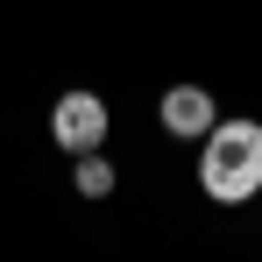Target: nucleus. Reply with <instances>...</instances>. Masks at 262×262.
<instances>
[{
    "label": "nucleus",
    "mask_w": 262,
    "mask_h": 262,
    "mask_svg": "<svg viewBox=\"0 0 262 262\" xmlns=\"http://www.w3.org/2000/svg\"><path fill=\"white\" fill-rule=\"evenodd\" d=\"M156 114H163V128H170V135H184V142H191V135L213 128V92H206V85H170Z\"/></svg>",
    "instance_id": "nucleus-3"
},
{
    "label": "nucleus",
    "mask_w": 262,
    "mask_h": 262,
    "mask_svg": "<svg viewBox=\"0 0 262 262\" xmlns=\"http://www.w3.org/2000/svg\"><path fill=\"white\" fill-rule=\"evenodd\" d=\"M199 184L213 206H241L262 191V121H213L206 128V156H199Z\"/></svg>",
    "instance_id": "nucleus-1"
},
{
    "label": "nucleus",
    "mask_w": 262,
    "mask_h": 262,
    "mask_svg": "<svg viewBox=\"0 0 262 262\" xmlns=\"http://www.w3.org/2000/svg\"><path fill=\"white\" fill-rule=\"evenodd\" d=\"M50 142L64 149V156H85L106 142V99L99 92H64L57 106H50Z\"/></svg>",
    "instance_id": "nucleus-2"
},
{
    "label": "nucleus",
    "mask_w": 262,
    "mask_h": 262,
    "mask_svg": "<svg viewBox=\"0 0 262 262\" xmlns=\"http://www.w3.org/2000/svg\"><path fill=\"white\" fill-rule=\"evenodd\" d=\"M106 191H114V163L99 149H85L78 156V199H106Z\"/></svg>",
    "instance_id": "nucleus-4"
}]
</instances>
